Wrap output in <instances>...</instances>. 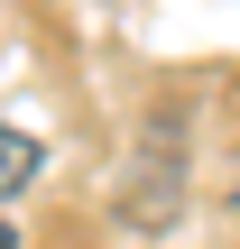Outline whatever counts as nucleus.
<instances>
[{"label":"nucleus","instance_id":"f257e3e1","mask_svg":"<svg viewBox=\"0 0 240 249\" xmlns=\"http://www.w3.org/2000/svg\"><path fill=\"white\" fill-rule=\"evenodd\" d=\"M37 166H46V148H37L28 129H9V120H0V203H9V194H28V185H37Z\"/></svg>","mask_w":240,"mask_h":249},{"label":"nucleus","instance_id":"7ed1b4c3","mask_svg":"<svg viewBox=\"0 0 240 249\" xmlns=\"http://www.w3.org/2000/svg\"><path fill=\"white\" fill-rule=\"evenodd\" d=\"M231 203H240V176H231Z\"/></svg>","mask_w":240,"mask_h":249},{"label":"nucleus","instance_id":"f03ea898","mask_svg":"<svg viewBox=\"0 0 240 249\" xmlns=\"http://www.w3.org/2000/svg\"><path fill=\"white\" fill-rule=\"evenodd\" d=\"M0 249H18V231H9V222H0Z\"/></svg>","mask_w":240,"mask_h":249}]
</instances>
